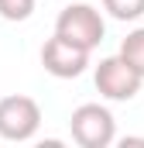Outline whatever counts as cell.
<instances>
[{"mask_svg":"<svg viewBox=\"0 0 144 148\" xmlns=\"http://www.w3.org/2000/svg\"><path fill=\"white\" fill-rule=\"evenodd\" d=\"M69 131H72V141L82 148H107L117 138V121L103 103H82L72 110Z\"/></svg>","mask_w":144,"mask_h":148,"instance_id":"1","label":"cell"},{"mask_svg":"<svg viewBox=\"0 0 144 148\" xmlns=\"http://www.w3.org/2000/svg\"><path fill=\"white\" fill-rule=\"evenodd\" d=\"M41 127V107L24 93H10L0 100V138L3 141H31Z\"/></svg>","mask_w":144,"mask_h":148,"instance_id":"2","label":"cell"},{"mask_svg":"<svg viewBox=\"0 0 144 148\" xmlns=\"http://www.w3.org/2000/svg\"><path fill=\"white\" fill-rule=\"evenodd\" d=\"M55 35L69 38L75 45H82V48H96L103 35H107V24H103V14L96 10V7H89V3H69L58 17H55Z\"/></svg>","mask_w":144,"mask_h":148,"instance_id":"3","label":"cell"},{"mask_svg":"<svg viewBox=\"0 0 144 148\" xmlns=\"http://www.w3.org/2000/svg\"><path fill=\"white\" fill-rule=\"evenodd\" d=\"M141 83L144 76L117 52V55H110L103 59L100 66H96V90H100V97H107V100H117V103H127V100H134L137 93H141Z\"/></svg>","mask_w":144,"mask_h":148,"instance_id":"4","label":"cell"},{"mask_svg":"<svg viewBox=\"0 0 144 148\" xmlns=\"http://www.w3.org/2000/svg\"><path fill=\"white\" fill-rule=\"evenodd\" d=\"M41 66L55 79H75L89 66V48H82V45H75L62 35H52L41 48Z\"/></svg>","mask_w":144,"mask_h":148,"instance_id":"5","label":"cell"},{"mask_svg":"<svg viewBox=\"0 0 144 148\" xmlns=\"http://www.w3.org/2000/svg\"><path fill=\"white\" fill-rule=\"evenodd\" d=\"M120 55H124V59L144 76V28H134L130 35L120 41Z\"/></svg>","mask_w":144,"mask_h":148,"instance_id":"6","label":"cell"},{"mask_svg":"<svg viewBox=\"0 0 144 148\" xmlns=\"http://www.w3.org/2000/svg\"><path fill=\"white\" fill-rule=\"evenodd\" d=\"M103 10L117 21H137L144 14V0H103Z\"/></svg>","mask_w":144,"mask_h":148,"instance_id":"7","label":"cell"},{"mask_svg":"<svg viewBox=\"0 0 144 148\" xmlns=\"http://www.w3.org/2000/svg\"><path fill=\"white\" fill-rule=\"evenodd\" d=\"M35 14V0H0V17L3 21H28Z\"/></svg>","mask_w":144,"mask_h":148,"instance_id":"8","label":"cell"}]
</instances>
